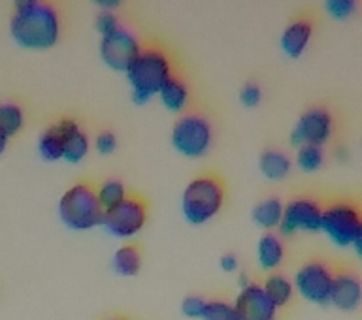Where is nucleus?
<instances>
[{"label": "nucleus", "mask_w": 362, "mask_h": 320, "mask_svg": "<svg viewBox=\"0 0 362 320\" xmlns=\"http://www.w3.org/2000/svg\"><path fill=\"white\" fill-rule=\"evenodd\" d=\"M296 164L304 174H313L317 170L325 166V151L322 147L315 146H302L296 151Z\"/></svg>", "instance_id": "nucleus-25"}, {"label": "nucleus", "mask_w": 362, "mask_h": 320, "mask_svg": "<svg viewBox=\"0 0 362 320\" xmlns=\"http://www.w3.org/2000/svg\"><path fill=\"white\" fill-rule=\"evenodd\" d=\"M95 149L102 157H107V155L115 153V149H117V138H115L112 130H102V132L96 134Z\"/></svg>", "instance_id": "nucleus-31"}, {"label": "nucleus", "mask_w": 362, "mask_h": 320, "mask_svg": "<svg viewBox=\"0 0 362 320\" xmlns=\"http://www.w3.org/2000/svg\"><path fill=\"white\" fill-rule=\"evenodd\" d=\"M313 19L308 17L305 13H300V16L293 17L291 21L285 25L281 32V38H279V44H281L283 53L291 59H298L311 42V36H313Z\"/></svg>", "instance_id": "nucleus-15"}, {"label": "nucleus", "mask_w": 362, "mask_h": 320, "mask_svg": "<svg viewBox=\"0 0 362 320\" xmlns=\"http://www.w3.org/2000/svg\"><path fill=\"white\" fill-rule=\"evenodd\" d=\"M140 49L141 42L138 34L124 25L115 28L113 32L100 36V44H98L102 62L115 72H124Z\"/></svg>", "instance_id": "nucleus-10"}, {"label": "nucleus", "mask_w": 362, "mask_h": 320, "mask_svg": "<svg viewBox=\"0 0 362 320\" xmlns=\"http://www.w3.org/2000/svg\"><path fill=\"white\" fill-rule=\"evenodd\" d=\"M59 219L68 230L87 232L102 225L104 209H102L96 185L89 179H79L62 192L59 206Z\"/></svg>", "instance_id": "nucleus-4"}, {"label": "nucleus", "mask_w": 362, "mask_h": 320, "mask_svg": "<svg viewBox=\"0 0 362 320\" xmlns=\"http://www.w3.org/2000/svg\"><path fill=\"white\" fill-rule=\"evenodd\" d=\"M257 260L262 271H276L285 260V245L274 232H266L257 243Z\"/></svg>", "instance_id": "nucleus-17"}, {"label": "nucleus", "mask_w": 362, "mask_h": 320, "mask_svg": "<svg viewBox=\"0 0 362 320\" xmlns=\"http://www.w3.org/2000/svg\"><path fill=\"white\" fill-rule=\"evenodd\" d=\"M238 320H276L277 309L274 307L260 283L251 281L234 300Z\"/></svg>", "instance_id": "nucleus-12"}, {"label": "nucleus", "mask_w": 362, "mask_h": 320, "mask_svg": "<svg viewBox=\"0 0 362 320\" xmlns=\"http://www.w3.org/2000/svg\"><path fill=\"white\" fill-rule=\"evenodd\" d=\"M25 126V112L16 102H0V132L13 138Z\"/></svg>", "instance_id": "nucleus-23"}, {"label": "nucleus", "mask_w": 362, "mask_h": 320, "mask_svg": "<svg viewBox=\"0 0 362 320\" xmlns=\"http://www.w3.org/2000/svg\"><path fill=\"white\" fill-rule=\"evenodd\" d=\"M206 304H208V300L198 296V294H191V296H185L181 302V313L187 319L200 320L204 315V309H206Z\"/></svg>", "instance_id": "nucleus-28"}, {"label": "nucleus", "mask_w": 362, "mask_h": 320, "mask_svg": "<svg viewBox=\"0 0 362 320\" xmlns=\"http://www.w3.org/2000/svg\"><path fill=\"white\" fill-rule=\"evenodd\" d=\"M321 232L339 249L353 247L361 254L362 211L351 198H332L322 202Z\"/></svg>", "instance_id": "nucleus-5"}, {"label": "nucleus", "mask_w": 362, "mask_h": 320, "mask_svg": "<svg viewBox=\"0 0 362 320\" xmlns=\"http://www.w3.org/2000/svg\"><path fill=\"white\" fill-rule=\"evenodd\" d=\"M144 264V256H141V249L136 243H127L113 253L112 268L115 275L119 277H136L141 271Z\"/></svg>", "instance_id": "nucleus-19"}, {"label": "nucleus", "mask_w": 362, "mask_h": 320, "mask_svg": "<svg viewBox=\"0 0 362 320\" xmlns=\"http://www.w3.org/2000/svg\"><path fill=\"white\" fill-rule=\"evenodd\" d=\"M36 147H38V155L44 162H59V160H62V140L55 123L40 132Z\"/></svg>", "instance_id": "nucleus-22"}, {"label": "nucleus", "mask_w": 362, "mask_h": 320, "mask_svg": "<svg viewBox=\"0 0 362 320\" xmlns=\"http://www.w3.org/2000/svg\"><path fill=\"white\" fill-rule=\"evenodd\" d=\"M240 102L245 107H257L262 102V87L255 81H247L240 90Z\"/></svg>", "instance_id": "nucleus-30"}, {"label": "nucleus", "mask_w": 362, "mask_h": 320, "mask_svg": "<svg viewBox=\"0 0 362 320\" xmlns=\"http://www.w3.org/2000/svg\"><path fill=\"white\" fill-rule=\"evenodd\" d=\"M100 10H117L119 6L123 4V0H93Z\"/></svg>", "instance_id": "nucleus-33"}, {"label": "nucleus", "mask_w": 362, "mask_h": 320, "mask_svg": "<svg viewBox=\"0 0 362 320\" xmlns=\"http://www.w3.org/2000/svg\"><path fill=\"white\" fill-rule=\"evenodd\" d=\"M127 194H129V191L121 179H106L102 181L100 185H96V196H98V202H100L104 211L112 209L119 202H123Z\"/></svg>", "instance_id": "nucleus-24"}, {"label": "nucleus", "mask_w": 362, "mask_h": 320, "mask_svg": "<svg viewBox=\"0 0 362 320\" xmlns=\"http://www.w3.org/2000/svg\"><path fill=\"white\" fill-rule=\"evenodd\" d=\"M124 73L130 85L132 102L136 106H146L175 72L168 51L160 45L147 44L141 45L140 53L130 62Z\"/></svg>", "instance_id": "nucleus-2"}, {"label": "nucleus", "mask_w": 362, "mask_h": 320, "mask_svg": "<svg viewBox=\"0 0 362 320\" xmlns=\"http://www.w3.org/2000/svg\"><path fill=\"white\" fill-rule=\"evenodd\" d=\"M361 302L362 285L358 273L351 270H336L330 290V305L344 313H353L361 307Z\"/></svg>", "instance_id": "nucleus-13"}, {"label": "nucleus", "mask_w": 362, "mask_h": 320, "mask_svg": "<svg viewBox=\"0 0 362 320\" xmlns=\"http://www.w3.org/2000/svg\"><path fill=\"white\" fill-rule=\"evenodd\" d=\"M16 6H23V4H28V2H34V0H13Z\"/></svg>", "instance_id": "nucleus-36"}, {"label": "nucleus", "mask_w": 362, "mask_h": 320, "mask_svg": "<svg viewBox=\"0 0 362 320\" xmlns=\"http://www.w3.org/2000/svg\"><path fill=\"white\" fill-rule=\"evenodd\" d=\"M157 96L163 102V106L172 113H181L185 112L187 106H189V100H191V90H189V85L181 76L174 73L172 78L166 81V83L160 87V90L157 93Z\"/></svg>", "instance_id": "nucleus-16"}, {"label": "nucleus", "mask_w": 362, "mask_h": 320, "mask_svg": "<svg viewBox=\"0 0 362 320\" xmlns=\"http://www.w3.org/2000/svg\"><path fill=\"white\" fill-rule=\"evenodd\" d=\"M147 217H149V206L146 198L129 192L123 202L104 211L100 226L117 239H130L146 228Z\"/></svg>", "instance_id": "nucleus-7"}, {"label": "nucleus", "mask_w": 362, "mask_h": 320, "mask_svg": "<svg viewBox=\"0 0 362 320\" xmlns=\"http://www.w3.org/2000/svg\"><path fill=\"white\" fill-rule=\"evenodd\" d=\"M262 290L266 292L268 300H270L274 307L277 311L287 307L293 302L294 296V287L293 281L288 277L281 275V273H270L266 277V281L262 283Z\"/></svg>", "instance_id": "nucleus-21"}, {"label": "nucleus", "mask_w": 362, "mask_h": 320, "mask_svg": "<svg viewBox=\"0 0 362 320\" xmlns=\"http://www.w3.org/2000/svg\"><path fill=\"white\" fill-rule=\"evenodd\" d=\"M219 268L225 273H234V271H238V259H236V254H232V253H226L221 256L219 260Z\"/></svg>", "instance_id": "nucleus-32"}, {"label": "nucleus", "mask_w": 362, "mask_h": 320, "mask_svg": "<svg viewBox=\"0 0 362 320\" xmlns=\"http://www.w3.org/2000/svg\"><path fill=\"white\" fill-rule=\"evenodd\" d=\"M293 160L279 149H264L259 157V170L268 181H283L291 174Z\"/></svg>", "instance_id": "nucleus-18"}, {"label": "nucleus", "mask_w": 362, "mask_h": 320, "mask_svg": "<svg viewBox=\"0 0 362 320\" xmlns=\"http://www.w3.org/2000/svg\"><path fill=\"white\" fill-rule=\"evenodd\" d=\"M55 126L62 140V160L68 164L83 162L90 147L87 132L79 126L76 119L70 117H62L55 121Z\"/></svg>", "instance_id": "nucleus-14"}, {"label": "nucleus", "mask_w": 362, "mask_h": 320, "mask_svg": "<svg viewBox=\"0 0 362 320\" xmlns=\"http://www.w3.org/2000/svg\"><path fill=\"white\" fill-rule=\"evenodd\" d=\"M62 32L61 11L51 0H34L16 6L10 19V34L27 49H49Z\"/></svg>", "instance_id": "nucleus-1"}, {"label": "nucleus", "mask_w": 362, "mask_h": 320, "mask_svg": "<svg viewBox=\"0 0 362 320\" xmlns=\"http://www.w3.org/2000/svg\"><path fill=\"white\" fill-rule=\"evenodd\" d=\"M8 141H10V138L0 132V157H2L6 153V149H8Z\"/></svg>", "instance_id": "nucleus-35"}, {"label": "nucleus", "mask_w": 362, "mask_h": 320, "mask_svg": "<svg viewBox=\"0 0 362 320\" xmlns=\"http://www.w3.org/2000/svg\"><path fill=\"white\" fill-rule=\"evenodd\" d=\"M226 202V186L221 175L204 172L194 175L181 194V213L192 226H202L215 219Z\"/></svg>", "instance_id": "nucleus-3"}, {"label": "nucleus", "mask_w": 362, "mask_h": 320, "mask_svg": "<svg viewBox=\"0 0 362 320\" xmlns=\"http://www.w3.org/2000/svg\"><path fill=\"white\" fill-rule=\"evenodd\" d=\"M170 141L177 155L197 160L206 157L214 146V126L202 113H185L172 126Z\"/></svg>", "instance_id": "nucleus-6"}, {"label": "nucleus", "mask_w": 362, "mask_h": 320, "mask_svg": "<svg viewBox=\"0 0 362 320\" xmlns=\"http://www.w3.org/2000/svg\"><path fill=\"white\" fill-rule=\"evenodd\" d=\"M121 27V21H119V16L113 10H98L95 16V28L100 32V36L104 34L113 32L115 28Z\"/></svg>", "instance_id": "nucleus-29"}, {"label": "nucleus", "mask_w": 362, "mask_h": 320, "mask_svg": "<svg viewBox=\"0 0 362 320\" xmlns=\"http://www.w3.org/2000/svg\"><path fill=\"white\" fill-rule=\"evenodd\" d=\"M283 217V202L277 196H270L260 200L251 211V219L259 228L266 232H272L274 228H279Z\"/></svg>", "instance_id": "nucleus-20"}, {"label": "nucleus", "mask_w": 362, "mask_h": 320, "mask_svg": "<svg viewBox=\"0 0 362 320\" xmlns=\"http://www.w3.org/2000/svg\"><path fill=\"white\" fill-rule=\"evenodd\" d=\"M102 320H127L124 316H110V319H102Z\"/></svg>", "instance_id": "nucleus-37"}, {"label": "nucleus", "mask_w": 362, "mask_h": 320, "mask_svg": "<svg viewBox=\"0 0 362 320\" xmlns=\"http://www.w3.org/2000/svg\"><path fill=\"white\" fill-rule=\"evenodd\" d=\"M322 202L311 194L293 196L283 203V217L279 223V232L283 236H293L296 232L317 234L321 232Z\"/></svg>", "instance_id": "nucleus-9"}, {"label": "nucleus", "mask_w": 362, "mask_h": 320, "mask_svg": "<svg viewBox=\"0 0 362 320\" xmlns=\"http://www.w3.org/2000/svg\"><path fill=\"white\" fill-rule=\"evenodd\" d=\"M334 266L325 259H310L294 273V290L313 305H330V290L334 283Z\"/></svg>", "instance_id": "nucleus-8"}, {"label": "nucleus", "mask_w": 362, "mask_h": 320, "mask_svg": "<svg viewBox=\"0 0 362 320\" xmlns=\"http://www.w3.org/2000/svg\"><path fill=\"white\" fill-rule=\"evenodd\" d=\"M200 320H238L234 304L226 300H208Z\"/></svg>", "instance_id": "nucleus-26"}, {"label": "nucleus", "mask_w": 362, "mask_h": 320, "mask_svg": "<svg viewBox=\"0 0 362 320\" xmlns=\"http://www.w3.org/2000/svg\"><path fill=\"white\" fill-rule=\"evenodd\" d=\"M334 134V117L327 107L311 106L298 117L291 132V143L296 149L302 146L325 147Z\"/></svg>", "instance_id": "nucleus-11"}, {"label": "nucleus", "mask_w": 362, "mask_h": 320, "mask_svg": "<svg viewBox=\"0 0 362 320\" xmlns=\"http://www.w3.org/2000/svg\"><path fill=\"white\" fill-rule=\"evenodd\" d=\"M358 0H325V8H327L328 16L334 19H347L356 11Z\"/></svg>", "instance_id": "nucleus-27"}, {"label": "nucleus", "mask_w": 362, "mask_h": 320, "mask_svg": "<svg viewBox=\"0 0 362 320\" xmlns=\"http://www.w3.org/2000/svg\"><path fill=\"white\" fill-rule=\"evenodd\" d=\"M251 283V279L247 277V273L245 271H242L240 275H238V285H240V288H245Z\"/></svg>", "instance_id": "nucleus-34"}]
</instances>
